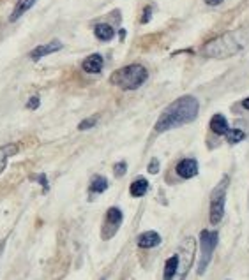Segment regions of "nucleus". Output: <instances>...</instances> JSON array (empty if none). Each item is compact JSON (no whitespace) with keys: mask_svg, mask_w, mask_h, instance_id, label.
Segmentation results:
<instances>
[{"mask_svg":"<svg viewBox=\"0 0 249 280\" xmlns=\"http://www.w3.org/2000/svg\"><path fill=\"white\" fill-rule=\"evenodd\" d=\"M200 102L193 95H184L172 102L164 111L161 113L159 120L155 122V132H166V130L177 129L186 123H191L198 116Z\"/></svg>","mask_w":249,"mask_h":280,"instance_id":"1","label":"nucleus"},{"mask_svg":"<svg viewBox=\"0 0 249 280\" xmlns=\"http://www.w3.org/2000/svg\"><path fill=\"white\" fill-rule=\"evenodd\" d=\"M247 34L244 30H233V32H226L223 36L216 37V39L209 41L205 46L202 48L200 53L205 58H216V60H224V58L235 57L240 53L245 46H247Z\"/></svg>","mask_w":249,"mask_h":280,"instance_id":"2","label":"nucleus"},{"mask_svg":"<svg viewBox=\"0 0 249 280\" xmlns=\"http://www.w3.org/2000/svg\"><path fill=\"white\" fill-rule=\"evenodd\" d=\"M148 71L141 64H131L122 69H117L110 76V83L122 90H136L147 81Z\"/></svg>","mask_w":249,"mask_h":280,"instance_id":"3","label":"nucleus"},{"mask_svg":"<svg viewBox=\"0 0 249 280\" xmlns=\"http://www.w3.org/2000/svg\"><path fill=\"white\" fill-rule=\"evenodd\" d=\"M195 252H196V241L193 236H188L181 243L177 250V269H175V275L172 280H184L188 276L189 269L195 261Z\"/></svg>","mask_w":249,"mask_h":280,"instance_id":"4","label":"nucleus"},{"mask_svg":"<svg viewBox=\"0 0 249 280\" xmlns=\"http://www.w3.org/2000/svg\"><path fill=\"white\" fill-rule=\"evenodd\" d=\"M230 185V178L223 176L221 182L216 185V189L210 194V224L217 226L223 220L224 215V205H226V191Z\"/></svg>","mask_w":249,"mask_h":280,"instance_id":"5","label":"nucleus"},{"mask_svg":"<svg viewBox=\"0 0 249 280\" xmlns=\"http://www.w3.org/2000/svg\"><path fill=\"white\" fill-rule=\"evenodd\" d=\"M217 240H219L217 231L203 229L200 233V248H202V254H200V262H198V275H203L207 271V268H209L210 261H212V254L217 247Z\"/></svg>","mask_w":249,"mask_h":280,"instance_id":"6","label":"nucleus"},{"mask_svg":"<svg viewBox=\"0 0 249 280\" xmlns=\"http://www.w3.org/2000/svg\"><path fill=\"white\" fill-rule=\"evenodd\" d=\"M122 220H124V215H122V212H120V208L112 206V208L106 212L105 222H103V231H101L103 240H110V238L115 236L120 224H122Z\"/></svg>","mask_w":249,"mask_h":280,"instance_id":"7","label":"nucleus"},{"mask_svg":"<svg viewBox=\"0 0 249 280\" xmlns=\"http://www.w3.org/2000/svg\"><path fill=\"white\" fill-rule=\"evenodd\" d=\"M175 171H177V175L181 176V178L189 180L198 175V162H196L195 159H182L177 164V168H175Z\"/></svg>","mask_w":249,"mask_h":280,"instance_id":"8","label":"nucleus"},{"mask_svg":"<svg viewBox=\"0 0 249 280\" xmlns=\"http://www.w3.org/2000/svg\"><path fill=\"white\" fill-rule=\"evenodd\" d=\"M103 65H105V60H103V57L99 53H94V55H89L85 60H83L81 67L85 72H91V74H99V72L103 71Z\"/></svg>","mask_w":249,"mask_h":280,"instance_id":"9","label":"nucleus"},{"mask_svg":"<svg viewBox=\"0 0 249 280\" xmlns=\"http://www.w3.org/2000/svg\"><path fill=\"white\" fill-rule=\"evenodd\" d=\"M58 50H62L60 41H51V43L43 44V46H37L36 50L30 51V58H32V60H39V58L55 53V51H58Z\"/></svg>","mask_w":249,"mask_h":280,"instance_id":"10","label":"nucleus"},{"mask_svg":"<svg viewBox=\"0 0 249 280\" xmlns=\"http://www.w3.org/2000/svg\"><path fill=\"white\" fill-rule=\"evenodd\" d=\"M138 247L140 248H154L161 243V236L155 231H145L138 236Z\"/></svg>","mask_w":249,"mask_h":280,"instance_id":"11","label":"nucleus"},{"mask_svg":"<svg viewBox=\"0 0 249 280\" xmlns=\"http://www.w3.org/2000/svg\"><path fill=\"white\" fill-rule=\"evenodd\" d=\"M228 129H230V127H228V120L224 118L223 115L212 116V120H210V130H212L214 134H217V136H224Z\"/></svg>","mask_w":249,"mask_h":280,"instance_id":"12","label":"nucleus"},{"mask_svg":"<svg viewBox=\"0 0 249 280\" xmlns=\"http://www.w3.org/2000/svg\"><path fill=\"white\" fill-rule=\"evenodd\" d=\"M94 34L99 41H112L113 37H115V30H113V27L108 25V23H99V25H96Z\"/></svg>","mask_w":249,"mask_h":280,"instance_id":"13","label":"nucleus"},{"mask_svg":"<svg viewBox=\"0 0 249 280\" xmlns=\"http://www.w3.org/2000/svg\"><path fill=\"white\" fill-rule=\"evenodd\" d=\"M34 4H36V0H18V2H16L15 11L11 13V18L9 20H11V22H16V20L22 18V16L25 15Z\"/></svg>","mask_w":249,"mask_h":280,"instance_id":"14","label":"nucleus"},{"mask_svg":"<svg viewBox=\"0 0 249 280\" xmlns=\"http://www.w3.org/2000/svg\"><path fill=\"white\" fill-rule=\"evenodd\" d=\"M147 191H148V182L145 178H136L129 187V192L133 198H141V196L147 194Z\"/></svg>","mask_w":249,"mask_h":280,"instance_id":"15","label":"nucleus"},{"mask_svg":"<svg viewBox=\"0 0 249 280\" xmlns=\"http://www.w3.org/2000/svg\"><path fill=\"white\" fill-rule=\"evenodd\" d=\"M15 154H18V145H6L0 147V173L4 171L8 166V159L13 157Z\"/></svg>","mask_w":249,"mask_h":280,"instance_id":"16","label":"nucleus"},{"mask_svg":"<svg viewBox=\"0 0 249 280\" xmlns=\"http://www.w3.org/2000/svg\"><path fill=\"white\" fill-rule=\"evenodd\" d=\"M106 189H108V180L105 178V176H94L91 182V192L92 194H101V192H105Z\"/></svg>","mask_w":249,"mask_h":280,"instance_id":"17","label":"nucleus"},{"mask_svg":"<svg viewBox=\"0 0 249 280\" xmlns=\"http://www.w3.org/2000/svg\"><path fill=\"white\" fill-rule=\"evenodd\" d=\"M175 269H177V255H172L168 261L164 262V275H162V280H172L175 275Z\"/></svg>","mask_w":249,"mask_h":280,"instance_id":"18","label":"nucleus"},{"mask_svg":"<svg viewBox=\"0 0 249 280\" xmlns=\"http://www.w3.org/2000/svg\"><path fill=\"white\" fill-rule=\"evenodd\" d=\"M224 136H226V141L230 145H237L245 137V132L244 130H240V129H228Z\"/></svg>","mask_w":249,"mask_h":280,"instance_id":"19","label":"nucleus"},{"mask_svg":"<svg viewBox=\"0 0 249 280\" xmlns=\"http://www.w3.org/2000/svg\"><path fill=\"white\" fill-rule=\"evenodd\" d=\"M98 123V116H91V118H87V120H83V122H79V125H78V129L79 130H89V129H92V127Z\"/></svg>","mask_w":249,"mask_h":280,"instance_id":"20","label":"nucleus"},{"mask_svg":"<svg viewBox=\"0 0 249 280\" xmlns=\"http://www.w3.org/2000/svg\"><path fill=\"white\" fill-rule=\"evenodd\" d=\"M127 171V164L126 162H117L115 166H113V173H115V176H124Z\"/></svg>","mask_w":249,"mask_h":280,"instance_id":"21","label":"nucleus"},{"mask_svg":"<svg viewBox=\"0 0 249 280\" xmlns=\"http://www.w3.org/2000/svg\"><path fill=\"white\" fill-rule=\"evenodd\" d=\"M152 18V8L150 6H147V8L143 9V16H141V23H148Z\"/></svg>","mask_w":249,"mask_h":280,"instance_id":"22","label":"nucleus"},{"mask_svg":"<svg viewBox=\"0 0 249 280\" xmlns=\"http://www.w3.org/2000/svg\"><path fill=\"white\" fill-rule=\"evenodd\" d=\"M157 171H159V161L157 159H152L150 164H148V173H150V175H155Z\"/></svg>","mask_w":249,"mask_h":280,"instance_id":"23","label":"nucleus"},{"mask_svg":"<svg viewBox=\"0 0 249 280\" xmlns=\"http://www.w3.org/2000/svg\"><path fill=\"white\" fill-rule=\"evenodd\" d=\"M39 97H30V101H29V104H27V108L29 109H36V108H39Z\"/></svg>","mask_w":249,"mask_h":280,"instance_id":"24","label":"nucleus"},{"mask_svg":"<svg viewBox=\"0 0 249 280\" xmlns=\"http://www.w3.org/2000/svg\"><path fill=\"white\" fill-rule=\"evenodd\" d=\"M207 6H212V8H216V6H221L224 2V0H203Z\"/></svg>","mask_w":249,"mask_h":280,"instance_id":"25","label":"nucleus"},{"mask_svg":"<svg viewBox=\"0 0 249 280\" xmlns=\"http://www.w3.org/2000/svg\"><path fill=\"white\" fill-rule=\"evenodd\" d=\"M39 180H41V183H43V187H44V191H48V183H46V176H44V175H41V176H39Z\"/></svg>","mask_w":249,"mask_h":280,"instance_id":"26","label":"nucleus"},{"mask_svg":"<svg viewBox=\"0 0 249 280\" xmlns=\"http://www.w3.org/2000/svg\"><path fill=\"white\" fill-rule=\"evenodd\" d=\"M242 106H244L245 109H249V97H247V99H244V101H242Z\"/></svg>","mask_w":249,"mask_h":280,"instance_id":"27","label":"nucleus"},{"mask_svg":"<svg viewBox=\"0 0 249 280\" xmlns=\"http://www.w3.org/2000/svg\"><path fill=\"white\" fill-rule=\"evenodd\" d=\"M101 280H105V278H101Z\"/></svg>","mask_w":249,"mask_h":280,"instance_id":"28","label":"nucleus"}]
</instances>
